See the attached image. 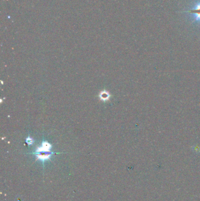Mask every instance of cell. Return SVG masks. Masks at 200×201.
Instances as JSON below:
<instances>
[{"mask_svg": "<svg viewBox=\"0 0 200 201\" xmlns=\"http://www.w3.org/2000/svg\"><path fill=\"white\" fill-rule=\"evenodd\" d=\"M51 148L52 145L51 143L48 142H43L41 147L37 148L35 152H51Z\"/></svg>", "mask_w": 200, "mask_h": 201, "instance_id": "7a4b0ae2", "label": "cell"}, {"mask_svg": "<svg viewBox=\"0 0 200 201\" xmlns=\"http://www.w3.org/2000/svg\"><path fill=\"white\" fill-rule=\"evenodd\" d=\"M25 142L28 145H31L32 144H33L34 142V140L32 138H31L30 136H29L28 137H27L26 139H25Z\"/></svg>", "mask_w": 200, "mask_h": 201, "instance_id": "5b68a950", "label": "cell"}, {"mask_svg": "<svg viewBox=\"0 0 200 201\" xmlns=\"http://www.w3.org/2000/svg\"><path fill=\"white\" fill-rule=\"evenodd\" d=\"M182 13L191 14L194 16L195 21H200V3L196 4L195 7L190 10Z\"/></svg>", "mask_w": 200, "mask_h": 201, "instance_id": "6da1fadb", "label": "cell"}, {"mask_svg": "<svg viewBox=\"0 0 200 201\" xmlns=\"http://www.w3.org/2000/svg\"><path fill=\"white\" fill-rule=\"evenodd\" d=\"M37 159H40L41 161L49 159L51 154H53V152H35Z\"/></svg>", "mask_w": 200, "mask_h": 201, "instance_id": "3957f363", "label": "cell"}, {"mask_svg": "<svg viewBox=\"0 0 200 201\" xmlns=\"http://www.w3.org/2000/svg\"><path fill=\"white\" fill-rule=\"evenodd\" d=\"M99 97L100 101L103 102H106L107 101H109V99L111 97V95L109 93V91L106 90H103L100 92L99 94Z\"/></svg>", "mask_w": 200, "mask_h": 201, "instance_id": "277c9868", "label": "cell"}]
</instances>
